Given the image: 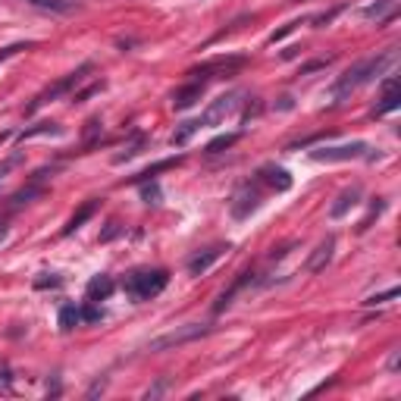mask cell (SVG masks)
Masks as SVG:
<instances>
[{
  "instance_id": "7402d4cb",
  "label": "cell",
  "mask_w": 401,
  "mask_h": 401,
  "mask_svg": "<svg viewBox=\"0 0 401 401\" xmlns=\"http://www.w3.org/2000/svg\"><path fill=\"white\" fill-rule=\"evenodd\" d=\"M198 129H200L198 119H188V122H182V126H179L176 132H172V138H170L172 148H185V144L194 138V132H198Z\"/></svg>"
},
{
  "instance_id": "603a6c76",
  "label": "cell",
  "mask_w": 401,
  "mask_h": 401,
  "mask_svg": "<svg viewBox=\"0 0 401 401\" xmlns=\"http://www.w3.org/2000/svg\"><path fill=\"white\" fill-rule=\"evenodd\" d=\"M176 164H182V157H166V160H160V164L148 166V170H144V172H138V176H135L132 182H144V179H157V172L170 170V166H176Z\"/></svg>"
},
{
  "instance_id": "8fae6325",
  "label": "cell",
  "mask_w": 401,
  "mask_h": 401,
  "mask_svg": "<svg viewBox=\"0 0 401 401\" xmlns=\"http://www.w3.org/2000/svg\"><path fill=\"white\" fill-rule=\"evenodd\" d=\"M200 97H204V82H185L182 88H176V94H172V110H192L194 104H198Z\"/></svg>"
},
{
  "instance_id": "d6a6232c",
  "label": "cell",
  "mask_w": 401,
  "mask_h": 401,
  "mask_svg": "<svg viewBox=\"0 0 401 401\" xmlns=\"http://www.w3.org/2000/svg\"><path fill=\"white\" fill-rule=\"evenodd\" d=\"M342 13V7H335V10H329V13H320V16H313L311 23H313V29H323V25H329L335 19V16Z\"/></svg>"
},
{
  "instance_id": "6da1fadb",
  "label": "cell",
  "mask_w": 401,
  "mask_h": 401,
  "mask_svg": "<svg viewBox=\"0 0 401 401\" xmlns=\"http://www.w3.org/2000/svg\"><path fill=\"white\" fill-rule=\"evenodd\" d=\"M395 60V53L389 51V53H376V57H367V60H361V63H354L351 69H345L339 79H335V85L329 88V97H333V104H339V101H345V97L351 94V91H357L361 85H367V82H373L383 69L389 66Z\"/></svg>"
},
{
  "instance_id": "8d00e7d4",
  "label": "cell",
  "mask_w": 401,
  "mask_h": 401,
  "mask_svg": "<svg viewBox=\"0 0 401 401\" xmlns=\"http://www.w3.org/2000/svg\"><path fill=\"white\" fill-rule=\"evenodd\" d=\"M298 25H301V23H289V25H283L279 31H273V35H270V44H276V41H283L285 35H292V31L298 29Z\"/></svg>"
},
{
  "instance_id": "836d02e7",
  "label": "cell",
  "mask_w": 401,
  "mask_h": 401,
  "mask_svg": "<svg viewBox=\"0 0 401 401\" xmlns=\"http://www.w3.org/2000/svg\"><path fill=\"white\" fill-rule=\"evenodd\" d=\"M97 91H104V82H94V85H88L85 91H75L73 104H82V101H88V97H91V94H97Z\"/></svg>"
},
{
  "instance_id": "e575fe53",
  "label": "cell",
  "mask_w": 401,
  "mask_h": 401,
  "mask_svg": "<svg viewBox=\"0 0 401 401\" xmlns=\"http://www.w3.org/2000/svg\"><path fill=\"white\" fill-rule=\"evenodd\" d=\"M60 283H63L60 276H53V273H41V279H35V289H57Z\"/></svg>"
},
{
  "instance_id": "ab89813d",
  "label": "cell",
  "mask_w": 401,
  "mask_h": 401,
  "mask_svg": "<svg viewBox=\"0 0 401 401\" xmlns=\"http://www.w3.org/2000/svg\"><path fill=\"white\" fill-rule=\"evenodd\" d=\"M292 107H295V97H279V104H276V110H292Z\"/></svg>"
},
{
  "instance_id": "cb8c5ba5",
  "label": "cell",
  "mask_w": 401,
  "mask_h": 401,
  "mask_svg": "<svg viewBox=\"0 0 401 401\" xmlns=\"http://www.w3.org/2000/svg\"><path fill=\"white\" fill-rule=\"evenodd\" d=\"M101 132H104V122H101V116H91L88 122H85V132H82V144H85V148H91V144L101 138Z\"/></svg>"
},
{
  "instance_id": "8992f818",
  "label": "cell",
  "mask_w": 401,
  "mask_h": 401,
  "mask_svg": "<svg viewBox=\"0 0 401 401\" xmlns=\"http://www.w3.org/2000/svg\"><path fill=\"white\" fill-rule=\"evenodd\" d=\"M257 207H260V179H251V182H245V185L232 194L229 214H232V220H248Z\"/></svg>"
},
{
  "instance_id": "1f68e13d",
  "label": "cell",
  "mask_w": 401,
  "mask_h": 401,
  "mask_svg": "<svg viewBox=\"0 0 401 401\" xmlns=\"http://www.w3.org/2000/svg\"><path fill=\"white\" fill-rule=\"evenodd\" d=\"M329 63H333V60L329 57H320V60H311V63H305V66H301V73L298 75H311V73H317V69H326Z\"/></svg>"
},
{
  "instance_id": "4dcf8cb0",
  "label": "cell",
  "mask_w": 401,
  "mask_h": 401,
  "mask_svg": "<svg viewBox=\"0 0 401 401\" xmlns=\"http://www.w3.org/2000/svg\"><path fill=\"white\" fill-rule=\"evenodd\" d=\"M29 41H19V44H10V47H3V51H0V63H7V60H13L16 53H23V51H29Z\"/></svg>"
},
{
  "instance_id": "d6986e66",
  "label": "cell",
  "mask_w": 401,
  "mask_h": 401,
  "mask_svg": "<svg viewBox=\"0 0 401 401\" xmlns=\"http://www.w3.org/2000/svg\"><path fill=\"white\" fill-rule=\"evenodd\" d=\"M144 144H148V135H144V132H132V142H129L126 148L113 157V164L119 166V164H126V160H135V157L144 151Z\"/></svg>"
},
{
  "instance_id": "f1b7e54d",
  "label": "cell",
  "mask_w": 401,
  "mask_h": 401,
  "mask_svg": "<svg viewBox=\"0 0 401 401\" xmlns=\"http://www.w3.org/2000/svg\"><path fill=\"white\" fill-rule=\"evenodd\" d=\"M395 298H398V289L392 285V289L379 292V295H370V298L364 301V305H367V307H376V305H389V301H395Z\"/></svg>"
},
{
  "instance_id": "f35d334b",
  "label": "cell",
  "mask_w": 401,
  "mask_h": 401,
  "mask_svg": "<svg viewBox=\"0 0 401 401\" xmlns=\"http://www.w3.org/2000/svg\"><path fill=\"white\" fill-rule=\"evenodd\" d=\"M0 386H10V364L0 361Z\"/></svg>"
},
{
  "instance_id": "5b68a950",
  "label": "cell",
  "mask_w": 401,
  "mask_h": 401,
  "mask_svg": "<svg viewBox=\"0 0 401 401\" xmlns=\"http://www.w3.org/2000/svg\"><path fill=\"white\" fill-rule=\"evenodd\" d=\"M245 66H248V57H216V60H207V63L188 69V75H192L194 82L207 85V79H223V75L229 79V75L242 73Z\"/></svg>"
},
{
  "instance_id": "f546056e",
  "label": "cell",
  "mask_w": 401,
  "mask_h": 401,
  "mask_svg": "<svg viewBox=\"0 0 401 401\" xmlns=\"http://www.w3.org/2000/svg\"><path fill=\"white\" fill-rule=\"evenodd\" d=\"M79 313H82L85 323H97V320H104V311L97 307V301H88L85 307H79Z\"/></svg>"
},
{
  "instance_id": "30bf717a",
  "label": "cell",
  "mask_w": 401,
  "mask_h": 401,
  "mask_svg": "<svg viewBox=\"0 0 401 401\" xmlns=\"http://www.w3.org/2000/svg\"><path fill=\"white\" fill-rule=\"evenodd\" d=\"M226 251H229V245H214V248H207V251H198L192 260H188V273H192V276H204Z\"/></svg>"
},
{
  "instance_id": "9a60e30c",
  "label": "cell",
  "mask_w": 401,
  "mask_h": 401,
  "mask_svg": "<svg viewBox=\"0 0 401 401\" xmlns=\"http://www.w3.org/2000/svg\"><path fill=\"white\" fill-rule=\"evenodd\" d=\"M257 179H260V182H267L273 192H289V188H292L289 170H283V166H276V164H267V166H263V170L257 172Z\"/></svg>"
},
{
  "instance_id": "277c9868",
  "label": "cell",
  "mask_w": 401,
  "mask_h": 401,
  "mask_svg": "<svg viewBox=\"0 0 401 401\" xmlns=\"http://www.w3.org/2000/svg\"><path fill=\"white\" fill-rule=\"evenodd\" d=\"M207 333H210L207 323H185V326H176V329H170V333H164V335H157V339H151L148 351H151V354H160V351H172V348H179V345H188V342H194V339H204Z\"/></svg>"
},
{
  "instance_id": "d590c367",
  "label": "cell",
  "mask_w": 401,
  "mask_h": 401,
  "mask_svg": "<svg viewBox=\"0 0 401 401\" xmlns=\"http://www.w3.org/2000/svg\"><path fill=\"white\" fill-rule=\"evenodd\" d=\"M119 232H122V226H119L116 220H110V223H107V229L101 232V242H113V238H116Z\"/></svg>"
},
{
  "instance_id": "3957f363",
  "label": "cell",
  "mask_w": 401,
  "mask_h": 401,
  "mask_svg": "<svg viewBox=\"0 0 401 401\" xmlns=\"http://www.w3.org/2000/svg\"><path fill=\"white\" fill-rule=\"evenodd\" d=\"M88 73H94V66H91V63H82V66L75 69V73H69L66 79H60V82L47 85L41 94L31 97V104H25V116H31V113H38L44 104H53V101H60V97H66L69 91H75L79 85L85 82V79H88Z\"/></svg>"
},
{
  "instance_id": "ba28073f",
  "label": "cell",
  "mask_w": 401,
  "mask_h": 401,
  "mask_svg": "<svg viewBox=\"0 0 401 401\" xmlns=\"http://www.w3.org/2000/svg\"><path fill=\"white\" fill-rule=\"evenodd\" d=\"M357 157H367V142H351V144H339V148L311 151V160H317V164H339V160H357Z\"/></svg>"
},
{
  "instance_id": "74e56055",
  "label": "cell",
  "mask_w": 401,
  "mask_h": 401,
  "mask_svg": "<svg viewBox=\"0 0 401 401\" xmlns=\"http://www.w3.org/2000/svg\"><path fill=\"white\" fill-rule=\"evenodd\" d=\"M166 392V379H160V383H157V386H151L148 392H144V398H160V395Z\"/></svg>"
},
{
  "instance_id": "2e32d148",
  "label": "cell",
  "mask_w": 401,
  "mask_h": 401,
  "mask_svg": "<svg viewBox=\"0 0 401 401\" xmlns=\"http://www.w3.org/2000/svg\"><path fill=\"white\" fill-rule=\"evenodd\" d=\"M97 207H101V200H97V198L85 200L82 207H79V210H75V214H73V216H69V220H66V226H63V229H60V235H73L75 229H82V226L88 223L91 216L97 214Z\"/></svg>"
},
{
  "instance_id": "7a4b0ae2",
  "label": "cell",
  "mask_w": 401,
  "mask_h": 401,
  "mask_svg": "<svg viewBox=\"0 0 401 401\" xmlns=\"http://www.w3.org/2000/svg\"><path fill=\"white\" fill-rule=\"evenodd\" d=\"M166 285H170V273H166V270H135V273L126 276L122 292L132 298L135 305H142V301L157 298Z\"/></svg>"
},
{
  "instance_id": "484cf974",
  "label": "cell",
  "mask_w": 401,
  "mask_h": 401,
  "mask_svg": "<svg viewBox=\"0 0 401 401\" xmlns=\"http://www.w3.org/2000/svg\"><path fill=\"white\" fill-rule=\"evenodd\" d=\"M138 185H142V200L144 204H160L164 192H160V185H157V179H144V182H138Z\"/></svg>"
},
{
  "instance_id": "44dd1931",
  "label": "cell",
  "mask_w": 401,
  "mask_h": 401,
  "mask_svg": "<svg viewBox=\"0 0 401 401\" xmlns=\"http://www.w3.org/2000/svg\"><path fill=\"white\" fill-rule=\"evenodd\" d=\"M63 129L57 126V122H35L31 129H23V132L16 135V142L23 144V142H29V138H38V135H60Z\"/></svg>"
},
{
  "instance_id": "d4e9b609",
  "label": "cell",
  "mask_w": 401,
  "mask_h": 401,
  "mask_svg": "<svg viewBox=\"0 0 401 401\" xmlns=\"http://www.w3.org/2000/svg\"><path fill=\"white\" fill-rule=\"evenodd\" d=\"M242 138V132H229V135H216L214 142L207 144V154H220V151H229L232 144Z\"/></svg>"
},
{
  "instance_id": "ffe728a7",
  "label": "cell",
  "mask_w": 401,
  "mask_h": 401,
  "mask_svg": "<svg viewBox=\"0 0 401 401\" xmlns=\"http://www.w3.org/2000/svg\"><path fill=\"white\" fill-rule=\"evenodd\" d=\"M57 323H60L63 333H73V329L82 323V313H79V307L75 305H63L60 307V313H57Z\"/></svg>"
},
{
  "instance_id": "7c38bea8",
  "label": "cell",
  "mask_w": 401,
  "mask_h": 401,
  "mask_svg": "<svg viewBox=\"0 0 401 401\" xmlns=\"http://www.w3.org/2000/svg\"><path fill=\"white\" fill-rule=\"evenodd\" d=\"M361 198H364V188H361V185L345 188V192L335 198L333 207H329V220H342V216L348 214L351 207H357V204H361Z\"/></svg>"
},
{
  "instance_id": "ac0fdd59",
  "label": "cell",
  "mask_w": 401,
  "mask_h": 401,
  "mask_svg": "<svg viewBox=\"0 0 401 401\" xmlns=\"http://www.w3.org/2000/svg\"><path fill=\"white\" fill-rule=\"evenodd\" d=\"M113 289H116V283H113V276H107V273H101V276H94L88 283V289H85V295H88V301H107V298L113 295Z\"/></svg>"
},
{
  "instance_id": "e0dca14e",
  "label": "cell",
  "mask_w": 401,
  "mask_h": 401,
  "mask_svg": "<svg viewBox=\"0 0 401 401\" xmlns=\"http://www.w3.org/2000/svg\"><path fill=\"white\" fill-rule=\"evenodd\" d=\"M251 283H254V273H251V270H245V273H238V276H235V283H232L229 289L223 292V295L216 298V305H214V313H223L226 307H229L232 301H235V295H238V292L245 289V285H251Z\"/></svg>"
},
{
  "instance_id": "83f0119b",
  "label": "cell",
  "mask_w": 401,
  "mask_h": 401,
  "mask_svg": "<svg viewBox=\"0 0 401 401\" xmlns=\"http://www.w3.org/2000/svg\"><path fill=\"white\" fill-rule=\"evenodd\" d=\"M23 164V151H16V154H10L7 160H3V164H0V185H3V179L10 176V172L16 170V166Z\"/></svg>"
},
{
  "instance_id": "52a82bcc",
  "label": "cell",
  "mask_w": 401,
  "mask_h": 401,
  "mask_svg": "<svg viewBox=\"0 0 401 401\" xmlns=\"http://www.w3.org/2000/svg\"><path fill=\"white\" fill-rule=\"evenodd\" d=\"M238 104H242V91H229V94L216 97L214 104L200 113L198 122H200V126H220L226 116H232V113L238 110Z\"/></svg>"
},
{
  "instance_id": "5bb4252c",
  "label": "cell",
  "mask_w": 401,
  "mask_h": 401,
  "mask_svg": "<svg viewBox=\"0 0 401 401\" xmlns=\"http://www.w3.org/2000/svg\"><path fill=\"white\" fill-rule=\"evenodd\" d=\"M395 10H398L395 0H373V3H367V7L361 10V16H364V19H376V25H389L395 19Z\"/></svg>"
},
{
  "instance_id": "60d3db41",
  "label": "cell",
  "mask_w": 401,
  "mask_h": 401,
  "mask_svg": "<svg viewBox=\"0 0 401 401\" xmlns=\"http://www.w3.org/2000/svg\"><path fill=\"white\" fill-rule=\"evenodd\" d=\"M31 3H38V7H53V10H63V3H60V0H31Z\"/></svg>"
},
{
  "instance_id": "4316f807",
  "label": "cell",
  "mask_w": 401,
  "mask_h": 401,
  "mask_svg": "<svg viewBox=\"0 0 401 401\" xmlns=\"http://www.w3.org/2000/svg\"><path fill=\"white\" fill-rule=\"evenodd\" d=\"M383 207H386V200H383V198H373V204H370V210H367V216L361 220V223H357V232H367V229H370V223L376 220L379 214H383Z\"/></svg>"
},
{
  "instance_id": "4fadbf2b",
  "label": "cell",
  "mask_w": 401,
  "mask_h": 401,
  "mask_svg": "<svg viewBox=\"0 0 401 401\" xmlns=\"http://www.w3.org/2000/svg\"><path fill=\"white\" fill-rule=\"evenodd\" d=\"M333 254H335V238L329 235L326 242H320L317 245V251L307 257V263H305V270L307 273H323V270L329 267V260H333Z\"/></svg>"
},
{
  "instance_id": "9c48e42d",
  "label": "cell",
  "mask_w": 401,
  "mask_h": 401,
  "mask_svg": "<svg viewBox=\"0 0 401 401\" xmlns=\"http://www.w3.org/2000/svg\"><path fill=\"white\" fill-rule=\"evenodd\" d=\"M398 107H401V82L395 75H386V79H383V97H379L373 116H386V113L398 110Z\"/></svg>"
}]
</instances>
